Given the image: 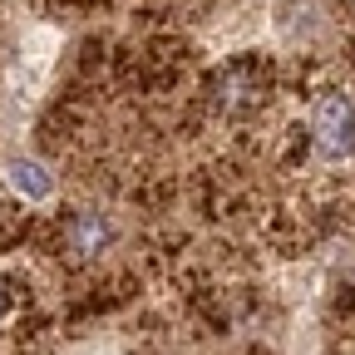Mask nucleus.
Instances as JSON below:
<instances>
[{
	"instance_id": "f257e3e1",
	"label": "nucleus",
	"mask_w": 355,
	"mask_h": 355,
	"mask_svg": "<svg viewBox=\"0 0 355 355\" xmlns=\"http://www.w3.org/2000/svg\"><path fill=\"white\" fill-rule=\"evenodd\" d=\"M311 139L326 163H350L355 158V94L345 89H326L311 114Z\"/></svg>"
},
{
	"instance_id": "f03ea898",
	"label": "nucleus",
	"mask_w": 355,
	"mask_h": 355,
	"mask_svg": "<svg viewBox=\"0 0 355 355\" xmlns=\"http://www.w3.org/2000/svg\"><path fill=\"white\" fill-rule=\"evenodd\" d=\"M109 237H114V227H109V217L104 212H74L69 222H64V252L74 257V261H89V257H99L104 247H109Z\"/></svg>"
},
{
	"instance_id": "7ed1b4c3",
	"label": "nucleus",
	"mask_w": 355,
	"mask_h": 355,
	"mask_svg": "<svg viewBox=\"0 0 355 355\" xmlns=\"http://www.w3.org/2000/svg\"><path fill=\"white\" fill-rule=\"evenodd\" d=\"M212 99H217V109H247V104H257L261 99V74L252 64H227L217 74V84H212Z\"/></svg>"
},
{
	"instance_id": "20e7f679",
	"label": "nucleus",
	"mask_w": 355,
	"mask_h": 355,
	"mask_svg": "<svg viewBox=\"0 0 355 355\" xmlns=\"http://www.w3.org/2000/svg\"><path fill=\"white\" fill-rule=\"evenodd\" d=\"M6 178H10V188L25 198V202H44L55 193V178L44 173L35 158H15V163H6Z\"/></svg>"
},
{
	"instance_id": "39448f33",
	"label": "nucleus",
	"mask_w": 355,
	"mask_h": 355,
	"mask_svg": "<svg viewBox=\"0 0 355 355\" xmlns=\"http://www.w3.org/2000/svg\"><path fill=\"white\" fill-rule=\"evenodd\" d=\"M0 311H6V286H0Z\"/></svg>"
}]
</instances>
